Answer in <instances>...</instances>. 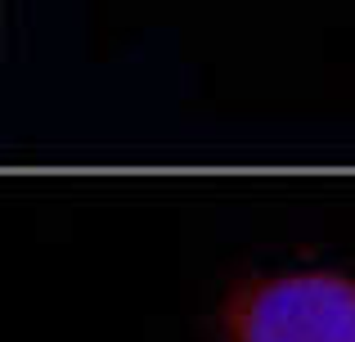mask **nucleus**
Wrapping results in <instances>:
<instances>
[{
    "instance_id": "nucleus-1",
    "label": "nucleus",
    "mask_w": 355,
    "mask_h": 342,
    "mask_svg": "<svg viewBox=\"0 0 355 342\" xmlns=\"http://www.w3.org/2000/svg\"><path fill=\"white\" fill-rule=\"evenodd\" d=\"M230 342H355V280L333 271L270 275L225 302Z\"/></svg>"
}]
</instances>
